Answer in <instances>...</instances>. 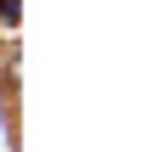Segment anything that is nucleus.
<instances>
[{"instance_id": "f257e3e1", "label": "nucleus", "mask_w": 158, "mask_h": 152, "mask_svg": "<svg viewBox=\"0 0 158 152\" xmlns=\"http://www.w3.org/2000/svg\"><path fill=\"white\" fill-rule=\"evenodd\" d=\"M17 23H23V0H0V28L17 34Z\"/></svg>"}, {"instance_id": "f03ea898", "label": "nucleus", "mask_w": 158, "mask_h": 152, "mask_svg": "<svg viewBox=\"0 0 158 152\" xmlns=\"http://www.w3.org/2000/svg\"><path fill=\"white\" fill-rule=\"evenodd\" d=\"M0 96H11V68H6V79H0ZM6 113V141L17 146V118H11V107H0Z\"/></svg>"}]
</instances>
